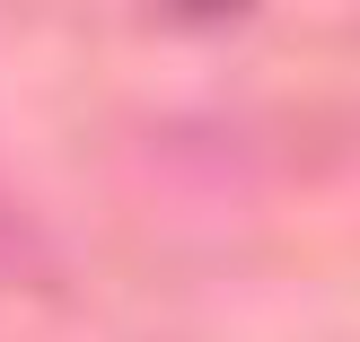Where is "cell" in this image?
Segmentation results:
<instances>
[{
	"instance_id": "cell-1",
	"label": "cell",
	"mask_w": 360,
	"mask_h": 342,
	"mask_svg": "<svg viewBox=\"0 0 360 342\" xmlns=\"http://www.w3.org/2000/svg\"><path fill=\"white\" fill-rule=\"evenodd\" d=\"M35 263V228H27V202L9 193V176H0V272H27Z\"/></svg>"
}]
</instances>
